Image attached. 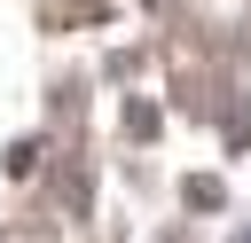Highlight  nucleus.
Here are the masks:
<instances>
[{
    "mask_svg": "<svg viewBox=\"0 0 251 243\" xmlns=\"http://www.w3.org/2000/svg\"><path fill=\"white\" fill-rule=\"evenodd\" d=\"M235 243H251V235H235Z\"/></svg>",
    "mask_w": 251,
    "mask_h": 243,
    "instance_id": "nucleus-1",
    "label": "nucleus"
}]
</instances>
